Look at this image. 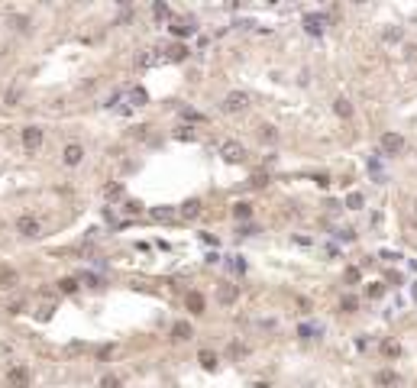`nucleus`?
<instances>
[{
	"mask_svg": "<svg viewBox=\"0 0 417 388\" xmlns=\"http://www.w3.org/2000/svg\"><path fill=\"white\" fill-rule=\"evenodd\" d=\"M220 155H223L230 165H240V162H246V146L236 142V139H223L220 142Z\"/></svg>",
	"mask_w": 417,
	"mask_h": 388,
	"instance_id": "1",
	"label": "nucleus"
},
{
	"mask_svg": "<svg viewBox=\"0 0 417 388\" xmlns=\"http://www.w3.org/2000/svg\"><path fill=\"white\" fill-rule=\"evenodd\" d=\"M7 385L10 388H29L32 385V375L26 365H10L7 369Z\"/></svg>",
	"mask_w": 417,
	"mask_h": 388,
	"instance_id": "2",
	"label": "nucleus"
},
{
	"mask_svg": "<svg viewBox=\"0 0 417 388\" xmlns=\"http://www.w3.org/2000/svg\"><path fill=\"white\" fill-rule=\"evenodd\" d=\"M379 149H382V155H398L404 149V136L401 133H385L379 139Z\"/></svg>",
	"mask_w": 417,
	"mask_h": 388,
	"instance_id": "3",
	"label": "nucleus"
},
{
	"mask_svg": "<svg viewBox=\"0 0 417 388\" xmlns=\"http://www.w3.org/2000/svg\"><path fill=\"white\" fill-rule=\"evenodd\" d=\"M246 107H249V94H243V91H233V94L223 97V110L226 113H243Z\"/></svg>",
	"mask_w": 417,
	"mask_h": 388,
	"instance_id": "4",
	"label": "nucleus"
},
{
	"mask_svg": "<svg viewBox=\"0 0 417 388\" xmlns=\"http://www.w3.org/2000/svg\"><path fill=\"white\" fill-rule=\"evenodd\" d=\"M16 230H20V236H39V220L32 214H20L16 217Z\"/></svg>",
	"mask_w": 417,
	"mask_h": 388,
	"instance_id": "5",
	"label": "nucleus"
},
{
	"mask_svg": "<svg viewBox=\"0 0 417 388\" xmlns=\"http://www.w3.org/2000/svg\"><path fill=\"white\" fill-rule=\"evenodd\" d=\"M42 146V130L39 126H23V149L26 152H36Z\"/></svg>",
	"mask_w": 417,
	"mask_h": 388,
	"instance_id": "6",
	"label": "nucleus"
},
{
	"mask_svg": "<svg viewBox=\"0 0 417 388\" xmlns=\"http://www.w3.org/2000/svg\"><path fill=\"white\" fill-rule=\"evenodd\" d=\"M81 159H84V149L78 146V142H68L62 152V162L68 165V168H75V165H81Z\"/></svg>",
	"mask_w": 417,
	"mask_h": 388,
	"instance_id": "7",
	"label": "nucleus"
},
{
	"mask_svg": "<svg viewBox=\"0 0 417 388\" xmlns=\"http://www.w3.org/2000/svg\"><path fill=\"white\" fill-rule=\"evenodd\" d=\"M236 298H240V285H220V288H217V301L226 304V307L236 304Z\"/></svg>",
	"mask_w": 417,
	"mask_h": 388,
	"instance_id": "8",
	"label": "nucleus"
},
{
	"mask_svg": "<svg viewBox=\"0 0 417 388\" xmlns=\"http://www.w3.org/2000/svg\"><path fill=\"white\" fill-rule=\"evenodd\" d=\"M185 304H188V310H191V314H204V307H207V304H204V295H201V291H188Z\"/></svg>",
	"mask_w": 417,
	"mask_h": 388,
	"instance_id": "9",
	"label": "nucleus"
},
{
	"mask_svg": "<svg viewBox=\"0 0 417 388\" xmlns=\"http://www.w3.org/2000/svg\"><path fill=\"white\" fill-rule=\"evenodd\" d=\"M162 58H165V55H159V52H152V49H149V52L136 55V68H152V65H159Z\"/></svg>",
	"mask_w": 417,
	"mask_h": 388,
	"instance_id": "10",
	"label": "nucleus"
},
{
	"mask_svg": "<svg viewBox=\"0 0 417 388\" xmlns=\"http://www.w3.org/2000/svg\"><path fill=\"white\" fill-rule=\"evenodd\" d=\"M185 220H194V217H201V201L197 197H191V201H185L181 204V210H178Z\"/></svg>",
	"mask_w": 417,
	"mask_h": 388,
	"instance_id": "11",
	"label": "nucleus"
},
{
	"mask_svg": "<svg viewBox=\"0 0 417 388\" xmlns=\"http://www.w3.org/2000/svg\"><path fill=\"white\" fill-rule=\"evenodd\" d=\"M171 336H175V340H191V336H194V327L188 324V320H178V324L171 327Z\"/></svg>",
	"mask_w": 417,
	"mask_h": 388,
	"instance_id": "12",
	"label": "nucleus"
},
{
	"mask_svg": "<svg viewBox=\"0 0 417 388\" xmlns=\"http://www.w3.org/2000/svg\"><path fill=\"white\" fill-rule=\"evenodd\" d=\"M168 29H171V36L181 39V36H191V32H194V23H191V20H175Z\"/></svg>",
	"mask_w": 417,
	"mask_h": 388,
	"instance_id": "13",
	"label": "nucleus"
},
{
	"mask_svg": "<svg viewBox=\"0 0 417 388\" xmlns=\"http://www.w3.org/2000/svg\"><path fill=\"white\" fill-rule=\"evenodd\" d=\"M382 356L385 359H398L401 356V343L398 340H382Z\"/></svg>",
	"mask_w": 417,
	"mask_h": 388,
	"instance_id": "14",
	"label": "nucleus"
},
{
	"mask_svg": "<svg viewBox=\"0 0 417 388\" xmlns=\"http://www.w3.org/2000/svg\"><path fill=\"white\" fill-rule=\"evenodd\" d=\"M375 385H382V388H391V385H398V375H394L391 369H382V372L375 375Z\"/></svg>",
	"mask_w": 417,
	"mask_h": 388,
	"instance_id": "15",
	"label": "nucleus"
},
{
	"mask_svg": "<svg viewBox=\"0 0 417 388\" xmlns=\"http://www.w3.org/2000/svg\"><path fill=\"white\" fill-rule=\"evenodd\" d=\"M304 29H307L310 36H320V32H324V20H320V16H304Z\"/></svg>",
	"mask_w": 417,
	"mask_h": 388,
	"instance_id": "16",
	"label": "nucleus"
},
{
	"mask_svg": "<svg viewBox=\"0 0 417 388\" xmlns=\"http://www.w3.org/2000/svg\"><path fill=\"white\" fill-rule=\"evenodd\" d=\"M126 101L133 104V107H146V91H142V87H133V91H126Z\"/></svg>",
	"mask_w": 417,
	"mask_h": 388,
	"instance_id": "17",
	"label": "nucleus"
},
{
	"mask_svg": "<svg viewBox=\"0 0 417 388\" xmlns=\"http://www.w3.org/2000/svg\"><path fill=\"white\" fill-rule=\"evenodd\" d=\"M233 217H236V220H249V217H252V204L236 201V204H233Z\"/></svg>",
	"mask_w": 417,
	"mask_h": 388,
	"instance_id": "18",
	"label": "nucleus"
},
{
	"mask_svg": "<svg viewBox=\"0 0 417 388\" xmlns=\"http://www.w3.org/2000/svg\"><path fill=\"white\" fill-rule=\"evenodd\" d=\"M333 110H336V116H343V120L353 116V104H349L346 97H336V101H333Z\"/></svg>",
	"mask_w": 417,
	"mask_h": 388,
	"instance_id": "19",
	"label": "nucleus"
},
{
	"mask_svg": "<svg viewBox=\"0 0 417 388\" xmlns=\"http://www.w3.org/2000/svg\"><path fill=\"white\" fill-rule=\"evenodd\" d=\"M197 362H201L207 372H210V369H217V356L210 353V349H201V353H197Z\"/></svg>",
	"mask_w": 417,
	"mask_h": 388,
	"instance_id": "20",
	"label": "nucleus"
},
{
	"mask_svg": "<svg viewBox=\"0 0 417 388\" xmlns=\"http://www.w3.org/2000/svg\"><path fill=\"white\" fill-rule=\"evenodd\" d=\"M356 307H359V301H356L353 295H343L340 298V310H343V314H356Z\"/></svg>",
	"mask_w": 417,
	"mask_h": 388,
	"instance_id": "21",
	"label": "nucleus"
},
{
	"mask_svg": "<svg viewBox=\"0 0 417 388\" xmlns=\"http://www.w3.org/2000/svg\"><path fill=\"white\" fill-rule=\"evenodd\" d=\"M104 197H107V201H116V197H123V185H120V181L107 185V188H104Z\"/></svg>",
	"mask_w": 417,
	"mask_h": 388,
	"instance_id": "22",
	"label": "nucleus"
},
{
	"mask_svg": "<svg viewBox=\"0 0 417 388\" xmlns=\"http://www.w3.org/2000/svg\"><path fill=\"white\" fill-rule=\"evenodd\" d=\"M16 285V272L13 269H0V288H13Z\"/></svg>",
	"mask_w": 417,
	"mask_h": 388,
	"instance_id": "23",
	"label": "nucleus"
},
{
	"mask_svg": "<svg viewBox=\"0 0 417 388\" xmlns=\"http://www.w3.org/2000/svg\"><path fill=\"white\" fill-rule=\"evenodd\" d=\"M298 333H301V340H314V336H320V327L301 324V327H298Z\"/></svg>",
	"mask_w": 417,
	"mask_h": 388,
	"instance_id": "24",
	"label": "nucleus"
},
{
	"mask_svg": "<svg viewBox=\"0 0 417 388\" xmlns=\"http://www.w3.org/2000/svg\"><path fill=\"white\" fill-rule=\"evenodd\" d=\"M152 16L162 23V20H168V16H171V7H168V3H155V7H152Z\"/></svg>",
	"mask_w": 417,
	"mask_h": 388,
	"instance_id": "25",
	"label": "nucleus"
},
{
	"mask_svg": "<svg viewBox=\"0 0 417 388\" xmlns=\"http://www.w3.org/2000/svg\"><path fill=\"white\" fill-rule=\"evenodd\" d=\"M188 55V46H171L168 49V55H165V58H168V62H181V58H185Z\"/></svg>",
	"mask_w": 417,
	"mask_h": 388,
	"instance_id": "26",
	"label": "nucleus"
},
{
	"mask_svg": "<svg viewBox=\"0 0 417 388\" xmlns=\"http://www.w3.org/2000/svg\"><path fill=\"white\" fill-rule=\"evenodd\" d=\"M259 139H262V142H275L278 139L275 126H259Z\"/></svg>",
	"mask_w": 417,
	"mask_h": 388,
	"instance_id": "27",
	"label": "nucleus"
},
{
	"mask_svg": "<svg viewBox=\"0 0 417 388\" xmlns=\"http://www.w3.org/2000/svg\"><path fill=\"white\" fill-rule=\"evenodd\" d=\"M58 291H62V295H75V291H78V281H75V278H62V281H58Z\"/></svg>",
	"mask_w": 417,
	"mask_h": 388,
	"instance_id": "28",
	"label": "nucleus"
},
{
	"mask_svg": "<svg viewBox=\"0 0 417 388\" xmlns=\"http://www.w3.org/2000/svg\"><path fill=\"white\" fill-rule=\"evenodd\" d=\"M171 217H175V210L171 207H155L152 210V220H171Z\"/></svg>",
	"mask_w": 417,
	"mask_h": 388,
	"instance_id": "29",
	"label": "nucleus"
},
{
	"mask_svg": "<svg viewBox=\"0 0 417 388\" xmlns=\"http://www.w3.org/2000/svg\"><path fill=\"white\" fill-rule=\"evenodd\" d=\"M185 120H191V123H207V116L197 113V110H185Z\"/></svg>",
	"mask_w": 417,
	"mask_h": 388,
	"instance_id": "30",
	"label": "nucleus"
},
{
	"mask_svg": "<svg viewBox=\"0 0 417 388\" xmlns=\"http://www.w3.org/2000/svg\"><path fill=\"white\" fill-rule=\"evenodd\" d=\"M269 185V175H252L249 178V188H265Z\"/></svg>",
	"mask_w": 417,
	"mask_h": 388,
	"instance_id": "31",
	"label": "nucleus"
},
{
	"mask_svg": "<svg viewBox=\"0 0 417 388\" xmlns=\"http://www.w3.org/2000/svg\"><path fill=\"white\" fill-rule=\"evenodd\" d=\"M346 204H349V210H359V207H362V194H349Z\"/></svg>",
	"mask_w": 417,
	"mask_h": 388,
	"instance_id": "32",
	"label": "nucleus"
},
{
	"mask_svg": "<svg viewBox=\"0 0 417 388\" xmlns=\"http://www.w3.org/2000/svg\"><path fill=\"white\" fill-rule=\"evenodd\" d=\"M101 388H120V379H116V375H104V379H101Z\"/></svg>",
	"mask_w": 417,
	"mask_h": 388,
	"instance_id": "33",
	"label": "nucleus"
},
{
	"mask_svg": "<svg viewBox=\"0 0 417 388\" xmlns=\"http://www.w3.org/2000/svg\"><path fill=\"white\" fill-rule=\"evenodd\" d=\"M110 356H113V343H110V346H101V349H97V359H101V362H107Z\"/></svg>",
	"mask_w": 417,
	"mask_h": 388,
	"instance_id": "34",
	"label": "nucleus"
},
{
	"mask_svg": "<svg viewBox=\"0 0 417 388\" xmlns=\"http://www.w3.org/2000/svg\"><path fill=\"white\" fill-rule=\"evenodd\" d=\"M382 291H385L382 285H369L365 288V298H382Z\"/></svg>",
	"mask_w": 417,
	"mask_h": 388,
	"instance_id": "35",
	"label": "nucleus"
},
{
	"mask_svg": "<svg viewBox=\"0 0 417 388\" xmlns=\"http://www.w3.org/2000/svg\"><path fill=\"white\" fill-rule=\"evenodd\" d=\"M123 210H126V214H139V210H142V204H139V201H126Z\"/></svg>",
	"mask_w": 417,
	"mask_h": 388,
	"instance_id": "36",
	"label": "nucleus"
},
{
	"mask_svg": "<svg viewBox=\"0 0 417 388\" xmlns=\"http://www.w3.org/2000/svg\"><path fill=\"white\" fill-rule=\"evenodd\" d=\"M81 281L91 285V288H101V278H97V275H81Z\"/></svg>",
	"mask_w": 417,
	"mask_h": 388,
	"instance_id": "37",
	"label": "nucleus"
},
{
	"mask_svg": "<svg viewBox=\"0 0 417 388\" xmlns=\"http://www.w3.org/2000/svg\"><path fill=\"white\" fill-rule=\"evenodd\" d=\"M175 139H194V130H188V126H185V130H178Z\"/></svg>",
	"mask_w": 417,
	"mask_h": 388,
	"instance_id": "38",
	"label": "nucleus"
},
{
	"mask_svg": "<svg viewBox=\"0 0 417 388\" xmlns=\"http://www.w3.org/2000/svg\"><path fill=\"white\" fill-rule=\"evenodd\" d=\"M230 269H233V272H243V269H246V262H243V259H240V256H233V262H230Z\"/></svg>",
	"mask_w": 417,
	"mask_h": 388,
	"instance_id": "39",
	"label": "nucleus"
},
{
	"mask_svg": "<svg viewBox=\"0 0 417 388\" xmlns=\"http://www.w3.org/2000/svg\"><path fill=\"white\" fill-rule=\"evenodd\" d=\"M385 39H388V42H398V39H401V29H388Z\"/></svg>",
	"mask_w": 417,
	"mask_h": 388,
	"instance_id": "40",
	"label": "nucleus"
},
{
	"mask_svg": "<svg viewBox=\"0 0 417 388\" xmlns=\"http://www.w3.org/2000/svg\"><path fill=\"white\" fill-rule=\"evenodd\" d=\"M346 281H353V285H356V281H359V269H346Z\"/></svg>",
	"mask_w": 417,
	"mask_h": 388,
	"instance_id": "41",
	"label": "nucleus"
},
{
	"mask_svg": "<svg viewBox=\"0 0 417 388\" xmlns=\"http://www.w3.org/2000/svg\"><path fill=\"white\" fill-rule=\"evenodd\" d=\"M336 236H340V240H346V243H349V240H353V236H356V233H353V230H349V226H346V230H340V233H336Z\"/></svg>",
	"mask_w": 417,
	"mask_h": 388,
	"instance_id": "42",
	"label": "nucleus"
},
{
	"mask_svg": "<svg viewBox=\"0 0 417 388\" xmlns=\"http://www.w3.org/2000/svg\"><path fill=\"white\" fill-rule=\"evenodd\" d=\"M249 388H272V385H269V382H252Z\"/></svg>",
	"mask_w": 417,
	"mask_h": 388,
	"instance_id": "43",
	"label": "nucleus"
}]
</instances>
